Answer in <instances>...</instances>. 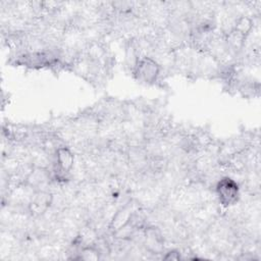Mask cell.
Returning <instances> with one entry per match:
<instances>
[{
    "label": "cell",
    "mask_w": 261,
    "mask_h": 261,
    "mask_svg": "<svg viewBox=\"0 0 261 261\" xmlns=\"http://www.w3.org/2000/svg\"><path fill=\"white\" fill-rule=\"evenodd\" d=\"M253 28H254L253 19L247 15H241L237 17L233 30L239 34H241L242 36H244L245 38H247V36H249V34L252 32Z\"/></svg>",
    "instance_id": "cell-7"
},
{
    "label": "cell",
    "mask_w": 261,
    "mask_h": 261,
    "mask_svg": "<svg viewBox=\"0 0 261 261\" xmlns=\"http://www.w3.org/2000/svg\"><path fill=\"white\" fill-rule=\"evenodd\" d=\"M79 258L83 260H98L100 258V252L95 247H86L82 250Z\"/></svg>",
    "instance_id": "cell-9"
},
{
    "label": "cell",
    "mask_w": 261,
    "mask_h": 261,
    "mask_svg": "<svg viewBox=\"0 0 261 261\" xmlns=\"http://www.w3.org/2000/svg\"><path fill=\"white\" fill-rule=\"evenodd\" d=\"M145 245L149 251L159 253L163 249V237L156 227H149L145 230Z\"/></svg>",
    "instance_id": "cell-6"
},
{
    "label": "cell",
    "mask_w": 261,
    "mask_h": 261,
    "mask_svg": "<svg viewBox=\"0 0 261 261\" xmlns=\"http://www.w3.org/2000/svg\"><path fill=\"white\" fill-rule=\"evenodd\" d=\"M56 163L58 166V169L61 170L64 173H68L72 168L74 164V155L71 152V150L65 146L59 147L56 152Z\"/></svg>",
    "instance_id": "cell-5"
},
{
    "label": "cell",
    "mask_w": 261,
    "mask_h": 261,
    "mask_svg": "<svg viewBox=\"0 0 261 261\" xmlns=\"http://www.w3.org/2000/svg\"><path fill=\"white\" fill-rule=\"evenodd\" d=\"M140 59V55L134 45V42H130L125 48V65L133 72L138 61Z\"/></svg>",
    "instance_id": "cell-8"
},
{
    "label": "cell",
    "mask_w": 261,
    "mask_h": 261,
    "mask_svg": "<svg viewBox=\"0 0 261 261\" xmlns=\"http://www.w3.org/2000/svg\"><path fill=\"white\" fill-rule=\"evenodd\" d=\"M53 197L47 191H38L35 192L28 209L34 216H40L44 214L50 207Z\"/></svg>",
    "instance_id": "cell-3"
},
{
    "label": "cell",
    "mask_w": 261,
    "mask_h": 261,
    "mask_svg": "<svg viewBox=\"0 0 261 261\" xmlns=\"http://www.w3.org/2000/svg\"><path fill=\"white\" fill-rule=\"evenodd\" d=\"M137 211L135 204L133 201L127 202L124 206L119 208L115 214L113 215L110 224H109V229L114 233L121 227H123L125 224H127L133 216V214Z\"/></svg>",
    "instance_id": "cell-4"
},
{
    "label": "cell",
    "mask_w": 261,
    "mask_h": 261,
    "mask_svg": "<svg viewBox=\"0 0 261 261\" xmlns=\"http://www.w3.org/2000/svg\"><path fill=\"white\" fill-rule=\"evenodd\" d=\"M160 70L161 67L155 58L144 56L139 59L133 74L139 83L152 85L157 81L160 74Z\"/></svg>",
    "instance_id": "cell-1"
},
{
    "label": "cell",
    "mask_w": 261,
    "mask_h": 261,
    "mask_svg": "<svg viewBox=\"0 0 261 261\" xmlns=\"http://www.w3.org/2000/svg\"><path fill=\"white\" fill-rule=\"evenodd\" d=\"M163 258H164V259H176V260H177V259L180 258V255H179V253L176 252V251H170V252H168L167 255L164 256Z\"/></svg>",
    "instance_id": "cell-10"
},
{
    "label": "cell",
    "mask_w": 261,
    "mask_h": 261,
    "mask_svg": "<svg viewBox=\"0 0 261 261\" xmlns=\"http://www.w3.org/2000/svg\"><path fill=\"white\" fill-rule=\"evenodd\" d=\"M215 193L220 204L225 207L237 204L240 199L239 185L234 179L228 176H224L216 182Z\"/></svg>",
    "instance_id": "cell-2"
}]
</instances>
